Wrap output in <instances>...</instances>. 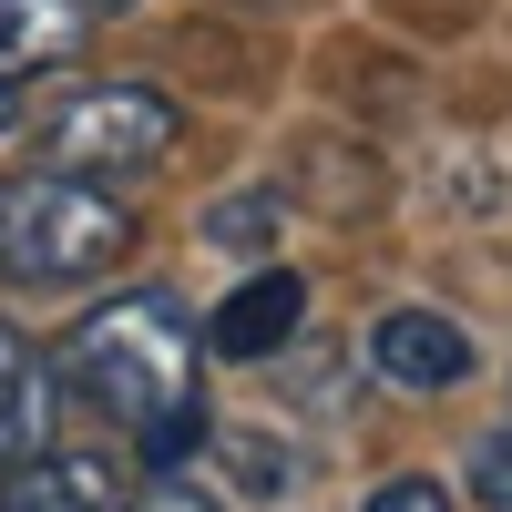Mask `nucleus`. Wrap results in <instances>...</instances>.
Returning a JSON list of instances; mask_svg holds the SVG:
<instances>
[{
    "mask_svg": "<svg viewBox=\"0 0 512 512\" xmlns=\"http://www.w3.org/2000/svg\"><path fill=\"white\" fill-rule=\"evenodd\" d=\"M461 482H472L482 512H512V420H492V431L461 451Z\"/></svg>",
    "mask_w": 512,
    "mask_h": 512,
    "instance_id": "1a4fd4ad",
    "label": "nucleus"
},
{
    "mask_svg": "<svg viewBox=\"0 0 512 512\" xmlns=\"http://www.w3.org/2000/svg\"><path fill=\"white\" fill-rule=\"evenodd\" d=\"M359 512H461V502H451V482H431V472H390Z\"/></svg>",
    "mask_w": 512,
    "mask_h": 512,
    "instance_id": "9b49d317",
    "label": "nucleus"
},
{
    "mask_svg": "<svg viewBox=\"0 0 512 512\" xmlns=\"http://www.w3.org/2000/svg\"><path fill=\"white\" fill-rule=\"evenodd\" d=\"M82 0H0V82L11 72H52L82 52Z\"/></svg>",
    "mask_w": 512,
    "mask_h": 512,
    "instance_id": "6e6552de",
    "label": "nucleus"
},
{
    "mask_svg": "<svg viewBox=\"0 0 512 512\" xmlns=\"http://www.w3.org/2000/svg\"><path fill=\"white\" fill-rule=\"evenodd\" d=\"M134 512H226V502L205 492V482H185V472H154V482L134 492Z\"/></svg>",
    "mask_w": 512,
    "mask_h": 512,
    "instance_id": "f8f14e48",
    "label": "nucleus"
},
{
    "mask_svg": "<svg viewBox=\"0 0 512 512\" xmlns=\"http://www.w3.org/2000/svg\"><path fill=\"white\" fill-rule=\"evenodd\" d=\"M195 359H205V328H185V308L164 287H134V297H103L62 328V390L82 410H103L113 431H134L144 461H175L195 451Z\"/></svg>",
    "mask_w": 512,
    "mask_h": 512,
    "instance_id": "f257e3e1",
    "label": "nucleus"
},
{
    "mask_svg": "<svg viewBox=\"0 0 512 512\" xmlns=\"http://www.w3.org/2000/svg\"><path fill=\"white\" fill-rule=\"evenodd\" d=\"M0 512H134V472L113 451H31L0 482Z\"/></svg>",
    "mask_w": 512,
    "mask_h": 512,
    "instance_id": "423d86ee",
    "label": "nucleus"
},
{
    "mask_svg": "<svg viewBox=\"0 0 512 512\" xmlns=\"http://www.w3.org/2000/svg\"><path fill=\"white\" fill-rule=\"evenodd\" d=\"M205 236H216V246H267L277 236V205L267 195H226V205H205Z\"/></svg>",
    "mask_w": 512,
    "mask_h": 512,
    "instance_id": "9d476101",
    "label": "nucleus"
},
{
    "mask_svg": "<svg viewBox=\"0 0 512 512\" xmlns=\"http://www.w3.org/2000/svg\"><path fill=\"white\" fill-rule=\"evenodd\" d=\"M123 256H134V205L113 185H82V175H21L0 185V287L21 297H82L103 287Z\"/></svg>",
    "mask_w": 512,
    "mask_h": 512,
    "instance_id": "f03ea898",
    "label": "nucleus"
},
{
    "mask_svg": "<svg viewBox=\"0 0 512 512\" xmlns=\"http://www.w3.org/2000/svg\"><path fill=\"white\" fill-rule=\"evenodd\" d=\"M297 328H308V277H297V267H256L246 287L216 297V318H205V349L246 369V359H277Z\"/></svg>",
    "mask_w": 512,
    "mask_h": 512,
    "instance_id": "39448f33",
    "label": "nucleus"
},
{
    "mask_svg": "<svg viewBox=\"0 0 512 512\" xmlns=\"http://www.w3.org/2000/svg\"><path fill=\"white\" fill-rule=\"evenodd\" d=\"M185 144V113L175 93H154V82H72V93L41 113V164L52 175H82V185H134L154 175L164 154Z\"/></svg>",
    "mask_w": 512,
    "mask_h": 512,
    "instance_id": "7ed1b4c3",
    "label": "nucleus"
},
{
    "mask_svg": "<svg viewBox=\"0 0 512 512\" xmlns=\"http://www.w3.org/2000/svg\"><path fill=\"white\" fill-rule=\"evenodd\" d=\"M359 359H369L379 390H410V400H441V390H461V379L482 369L472 328L441 318V308H379L369 338H359Z\"/></svg>",
    "mask_w": 512,
    "mask_h": 512,
    "instance_id": "20e7f679",
    "label": "nucleus"
},
{
    "mask_svg": "<svg viewBox=\"0 0 512 512\" xmlns=\"http://www.w3.org/2000/svg\"><path fill=\"white\" fill-rule=\"evenodd\" d=\"M82 11H123V0H82Z\"/></svg>",
    "mask_w": 512,
    "mask_h": 512,
    "instance_id": "4468645a",
    "label": "nucleus"
},
{
    "mask_svg": "<svg viewBox=\"0 0 512 512\" xmlns=\"http://www.w3.org/2000/svg\"><path fill=\"white\" fill-rule=\"evenodd\" d=\"M11 113H21V93H11V82H0V134H11Z\"/></svg>",
    "mask_w": 512,
    "mask_h": 512,
    "instance_id": "ddd939ff",
    "label": "nucleus"
},
{
    "mask_svg": "<svg viewBox=\"0 0 512 512\" xmlns=\"http://www.w3.org/2000/svg\"><path fill=\"white\" fill-rule=\"evenodd\" d=\"M52 390H62V369L31 349V328L0 318V472H21L31 451H52Z\"/></svg>",
    "mask_w": 512,
    "mask_h": 512,
    "instance_id": "0eeeda50",
    "label": "nucleus"
}]
</instances>
